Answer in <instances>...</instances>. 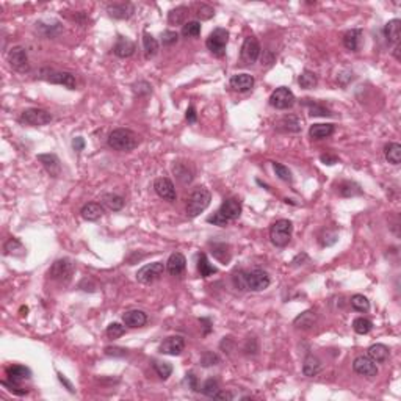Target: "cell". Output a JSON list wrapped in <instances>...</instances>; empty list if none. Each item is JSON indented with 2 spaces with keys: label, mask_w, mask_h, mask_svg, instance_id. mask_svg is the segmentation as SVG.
<instances>
[{
  "label": "cell",
  "mask_w": 401,
  "mask_h": 401,
  "mask_svg": "<svg viewBox=\"0 0 401 401\" xmlns=\"http://www.w3.org/2000/svg\"><path fill=\"white\" fill-rule=\"evenodd\" d=\"M140 137L130 129H115L109 135V146L119 152H130L140 144Z\"/></svg>",
  "instance_id": "1"
},
{
  "label": "cell",
  "mask_w": 401,
  "mask_h": 401,
  "mask_svg": "<svg viewBox=\"0 0 401 401\" xmlns=\"http://www.w3.org/2000/svg\"><path fill=\"white\" fill-rule=\"evenodd\" d=\"M210 201H212V195H210L207 188L204 186L196 188L186 201V217L196 218L198 215H201L210 205Z\"/></svg>",
  "instance_id": "2"
},
{
  "label": "cell",
  "mask_w": 401,
  "mask_h": 401,
  "mask_svg": "<svg viewBox=\"0 0 401 401\" xmlns=\"http://www.w3.org/2000/svg\"><path fill=\"white\" fill-rule=\"evenodd\" d=\"M38 78L49 82V83H54V85H63L69 90H75V85H77L74 74L66 72V71H57L52 68H43L38 74Z\"/></svg>",
  "instance_id": "3"
},
{
  "label": "cell",
  "mask_w": 401,
  "mask_h": 401,
  "mask_svg": "<svg viewBox=\"0 0 401 401\" xmlns=\"http://www.w3.org/2000/svg\"><path fill=\"white\" fill-rule=\"evenodd\" d=\"M293 224L288 220H279L270 229V240L276 248H285L290 243Z\"/></svg>",
  "instance_id": "4"
},
{
  "label": "cell",
  "mask_w": 401,
  "mask_h": 401,
  "mask_svg": "<svg viewBox=\"0 0 401 401\" xmlns=\"http://www.w3.org/2000/svg\"><path fill=\"white\" fill-rule=\"evenodd\" d=\"M243 276H245V288L251 290V291H262V290L268 288L271 284L270 274L260 268L243 271Z\"/></svg>",
  "instance_id": "5"
},
{
  "label": "cell",
  "mask_w": 401,
  "mask_h": 401,
  "mask_svg": "<svg viewBox=\"0 0 401 401\" xmlns=\"http://www.w3.org/2000/svg\"><path fill=\"white\" fill-rule=\"evenodd\" d=\"M227 41H229V32L226 29L220 27V29H215L212 33L208 35V38L205 41V46L210 52H212V55L221 58L226 55Z\"/></svg>",
  "instance_id": "6"
},
{
  "label": "cell",
  "mask_w": 401,
  "mask_h": 401,
  "mask_svg": "<svg viewBox=\"0 0 401 401\" xmlns=\"http://www.w3.org/2000/svg\"><path fill=\"white\" fill-rule=\"evenodd\" d=\"M52 121V115L43 109H27L20 113L19 122L24 125H32V127H39V125H46Z\"/></svg>",
  "instance_id": "7"
},
{
  "label": "cell",
  "mask_w": 401,
  "mask_h": 401,
  "mask_svg": "<svg viewBox=\"0 0 401 401\" xmlns=\"http://www.w3.org/2000/svg\"><path fill=\"white\" fill-rule=\"evenodd\" d=\"M72 273H74V263L69 259H58L54 262V265L49 270V278L57 282L66 284L71 281Z\"/></svg>",
  "instance_id": "8"
},
{
  "label": "cell",
  "mask_w": 401,
  "mask_h": 401,
  "mask_svg": "<svg viewBox=\"0 0 401 401\" xmlns=\"http://www.w3.org/2000/svg\"><path fill=\"white\" fill-rule=\"evenodd\" d=\"M260 44L256 36H248L245 38L243 41V46H242V52H240V61L242 65L245 66H251L254 65L257 61L259 55H260Z\"/></svg>",
  "instance_id": "9"
},
{
  "label": "cell",
  "mask_w": 401,
  "mask_h": 401,
  "mask_svg": "<svg viewBox=\"0 0 401 401\" xmlns=\"http://www.w3.org/2000/svg\"><path fill=\"white\" fill-rule=\"evenodd\" d=\"M8 63L10 66L20 74H25L30 71V63H29V57H27V50L22 46H14L10 49L8 52Z\"/></svg>",
  "instance_id": "10"
},
{
  "label": "cell",
  "mask_w": 401,
  "mask_h": 401,
  "mask_svg": "<svg viewBox=\"0 0 401 401\" xmlns=\"http://www.w3.org/2000/svg\"><path fill=\"white\" fill-rule=\"evenodd\" d=\"M295 94L291 93V90H288L287 87H279L276 88L271 96H270V105L274 107L276 110H287V109H291L295 105Z\"/></svg>",
  "instance_id": "11"
},
{
  "label": "cell",
  "mask_w": 401,
  "mask_h": 401,
  "mask_svg": "<svg viewBox=\"0 0 401 401\" xmlns=\"http://www.w3.org/2000/svg\"><path fill=\"white\" fill-rule=\"evenodd\" d=\"M165 268L166 266L163 265V262H154L149 265H144L143 268L137 271V281L141 284H152L163 276Z\"/></svg>",
  "instance_id": "12"
},
{
  "label": "cell",
  "mask_w": 401,
  "mask_h": 401,
  "mask_svg": "<svg viewBox=\"0 0 401 401\" xmlns=\"http://www.w3.org/2000/svg\"><path fill=\"white\" fill-rule=\"evenodd\" d=\"M353 370L365 378H375L378 375V367L376 362L371 361L368 356H357L353 362Z\"/></svg>",
  "instance_id": "13"
},
{
  "label": "cell",
  "mask_w": 401,
  "mask_h": 401,
  "mask_svg": "<svg viewBox=\"0 0 401 401\" xmlns=\"http://www.w3.org/2000/svg\"><path fill=\"white\" fill-rule=\"evenodd\" d=\"M185 348V339L180 335H171L165 339L160 346H158V351L162 354H168V356H179Z\"/></svg>",
  "instance_id": "14"
},
{
  "label": "cell",
  "mask_w": 401,
  "mask_h": 401,
  "mask_svg": "<svg viewBox=\"0 0 401 401\" xmlns=\"http://www.w3.org/2000/svg\"><path fill=\"white\" fill-rule=\"evenodd\" d=\"M173 173L177 177V180L183 185L192 183V180L195 179V168L190 162L185 160H177L173 165Z\"/></svg>",
  "instance_id": "15"
},
{
  "label": "cell",
  "mask_w": 401,
  "mask_h": 401,
  "mask_svg": "<svg viewBox=\"0 0 401 401\" xmlns=\"http://www.w3.org/2000/svg\"><path fill=\"white\" fill-rule=\"evenodd\" d=\"M154 190H155V193L165 199V201H176L177 199V193H176V188H174V183L170 180V179H166V177H158L155 179L154 182Z\"/></svg>",
  "instance_id": "16"
},
{
  "label": "cell",
  "mask_w": 401,
  "mask_h": 401,
  "mask_svg": "<svg viewBox=\"0 0 401 401\" xmlns=\"http://www.w3.org/2000/svg\"><path fill=\"white\" fill-rule=\"evenodd\" d=\"M107 13L113 19L124 20V19H129L133 16L135 7L130 2H112L107 5Z\"/></svg>",
  "instance_id": "17"
},
{
  "label": "cell",
  "mask_w": 401,
  "mask_h": 401,
  "mask_svg": "<svg viewBox=\"0 0 401 401\" xmlns=\"http://www.w3.org/2000/svg\"><path fill=\"white\" fill-rule=\"evenodd\" d=\"M218 212L227 220V221H235L242 215V202L237 198H229L226 199Z\"/></svg>",
  "instance_id": "18"
},
{
  "label": "cell",
  "mask_w": 401,
  "mask_h": 401,
  "mask_svg": "<svg viewBox=\"0 0 401 401\" xmlns=\"http://www.w3.org/2000/svg\"><path fill=\"white\" fill-rule=\"evenodd\" d=\"M229 85L234 91L246 93V91H249L252 87H254V77L249 75V74H235V75L230 77Z\"/></svg>",
  "instance_id": "19"
},
{
  "label": "cell",
  "mask_w": 401,
  "mask_h": 401,
  "mask_svg": "<svg viewBox=\"0 0 401 401\" xmlns=\"http://www.w3.org/2000/svg\"><path fill=\"white\" fill-rule=\"evenodd\" d=\"M135 49L137 47H135V43L132 39L125 38V36H118V41L113 47V52L119 58H129L135 54Z\"/></svg>",
  "instance_id": "20"
},
{
  "label": "cell",
  "mask_w": 401,
  "mask_h": 401,
  "mask_svg": "<svg viewBox=\"0 0 401 401\" xmlns=\"http://www.w3.org/2000/svg\"><path fill=\"white\" fill-rule=\"evenodd\" d=\"M122 322L125 326H129V328H143L147 323V315L138 309L127 310L122 315Z\"/></svg>",
  "instance_id": "21"
},
{
  "label": "cell",
  "mask_w": 401,
  "mask_h": 401,
  "mask_svg": "<svg viewBox=\"0 0 401 401\" xmlns=\"http://www.w3.org/2000/svg\"><path fill=\"white\" fill-rule=\"evenodd\" d=\"M185 266H186V259L182 252H174L166 262V271L170 273L171 276H179V274H182L185 271Z\"/></svg>",
  "instance_id": "22"
},
{
  "label": "cell",
  "mask_w": 401,
  "mask_h": 401,
  "mask_svg": "<svg viewBox=\"0 0 401 401\" xmlns=\"http://www.w3.org/2000/svg\"><path fill=\"white\" fill-rule=\"evenodd\" d=\"M38 160L43 163L44 170L52 176V177H58L61 173V165H60V158L55 154H39Z\"/></svg>",
  "instance_id": "23"
},
{
  "label": "cell",
  "mask_w": 401,
  "mask_h": 401,
  "mask_svg": "<svg viewBox=\"0 0 401 401\" xmlns=\"http://www.w3.org/2000/svg\"><path fill=\"white\" fill-rule=\"evenodd\" d=\"M7 376H8V381H11L14 384H20L24 379H29L32 376V371H30V368H27L24 365H10L7 368Z\"/></svg>",
  "instance_id": "24"
},
{
  "label": "cell",
  "mask_w": 401,
  "mask_h": 401,
  "mask_svg": "<svg viewBox=\"0 0 401 401\" xmlns=\"http://www.w3.org/2000/svg\"><path fill=\"white\" fill-rule=\"evenodd\" d=\"M384 35L389 41V44L398 46L399 36H401V20L399 19H392L384 27Z\"/></svg>",
  "instance_id": "25"
},
{
  "label": "cell",
  "mask_w": 401,
  "mask_h": 401,
  "mask_svg": "<svg viewBox=\"0 0 401 401\" xmlns=\"http://www.w3.org/2000/svg\"><path fill=\"white\" fill-rule=\"evenodd\" d=\"M361 39H362V30L361 29L348 30L343 35V46L351 52H357L359 47H361Z\"/></svg>",
  "instance_id": "26"
},
{
  "label": "cell",
  "mask_w": 401,
  "mask_h": 401,
  "mask_svg": "<svg viewBox=\"0 0 401 401\" xmlns=\"http://www.w3.org/2000/svg\"><path fill=\"white\" fill-rule=\"evenodd\" d=\"M103 213V208L99 202H88L80 208V215L87 221H97Z\"/></svg>",
  "instance_id": "27"
},
{
  "label": "cell",
  "mask_w": 401,
  "mask_h": 401,
  "mask_svg": "<svg viewBox=\"0 0 401 401\" xmlns=\"http://www.w3.org/2000/svg\"><path fill=\"white\" fill-rule=\"evenodd\" d=\"M335 127L334 124H313L309 129V135L313 140H325L329 138L334 133Z\"/></svg>",
  "instance_id": "28"
},
{
  "label": "cell",
  "mask_w": 401,
  "mask_h": 401,
  "mask_svg": "<svg viewBox=\"0 0 401 401\" xmlns=\"http://www.w3.org/2000/svg\"><path fill=\"white\" fill-rule=\"evenodd\" d=\"M389 354H390L389 348L383 343H376L368 348V357L376 364H386L389 359Z\"/></svg>",
  "instance_id": "29"
},
{
  "label": "cell",
  "mask_w": 401,
  "mask_h": 401,
  "mask_svg": "<svg viewBox=\"0 0 401 401\" xmlns=\"http://www.w3.org/2000/svg\"><path fill=\"white\" fill-rule=\"evenodd\" d=\"M323 365H322V361L316 356L313 354H309L306 359H304V364H303V373L304 376H316L320 371H322Z\"/></svg>",
  "instance_id": "30"
},
{
  "label": "cell",
  "mask_w": 401,
  "mask_h": 401,
  "mask_svg": "<svg viewBox=\"0 0 401 401\" xmlns=\"http://www.w3.org/2000/svg\"><path fill=\"white\" fill-rule=\"evenodd\" d=\"M143 47H144L146 58H152V57H155L158 54L160 44H158V41L151 33L144 32L143 33Z\"/></svg>",
  "instance_id": "31"
},
{
  "label": "cell",
  "mask_w": 401,
  "mask_h": 401,
  "mask_svg": "<svg viewBox=\"0 0 401 401\" xmlns=\"http://www.w3.org/2000/svg\"><path fill=\"white\" fill-rule=\"evenodd\" d=\"M278 129L284 132H300L301 130V121L297 116H284L278 122Z\"/></svg>",
  "instance_id": "32"
},
{
  "label": "cell",
  "mask_w": 401,
  "mask_h": 401,
  "mask_svg": "<svg viewBox=\"0 0 401 401\" xmlns=\"http://www.w3.org/2000/svg\"><path fill=\"white\" fill-rule=\"evenodd\" d=\"M315 322H316V315H315V312H312V310H306V312H303L301 315H298L297 318H295L293 325L297 326L298 329H310V328L315 325Z\"/></svg>",
  "instance_id": "33"
},
{
  "label": "cell",
  "mask_w": 401,
  "mask_h": 401,
  "mask_svg": "<svg viewBox=\"0 0 401 401\" xmlns=\"http://www.w3.org/2000/svg\"><path fill=\"white\" fill-rule=\"evenodd\" d=\"M102 204L105 207H109L110 210H113V212H119V210L124 207L125 201L122 196L119 195H115V193H105L102 195Z\"/></svg>",
  "instance_id": "34"
},
{
  "label": "cell",
  "mask_w": 401,
  "mask_h": 401,
  "mask_svg": "<svg viewBox=\"0 0 401 401\" xmlns=\"http://www.w3.org/2000/svg\"><path fill=\"white\" fill-rule=\"evenodd\" d=\"M218 270L208 262L207 256L204 254V252H201V254L198 256V273H199V276L201 278H208V276H212V274H215Z\"/></svg>",
  "instance_id": "35"
},
{
  "label": "cell",
  "mask_w": 401,
  "mask_h": 401,
  "mask_svg": "<svg viewBox=\"0 0 401 401\" xmlns=\"http://www.w3.org/2000/svg\"><path fill=\"white\" fill-rule=\"evenodd\" d=\"M386 160L392 165H399L401 162V146L398 143H389L384 146Z\"/></svg>",
  "instance_id": "36"
},
{
  "label": "cell",
  "mask_w": 401,
  "mask_h": 401,
  "mask_svg": "<svg viewBox=\"0 0 401 401\" xmlns=\"http://www.w3.org/2000/svg\"><path fill=\"white\" fill-rule=\"evenodd\" d=\"M339 193L340 196L343 198H353V196H361L362 195V190L357 183L354 182H350V180H345L339 185Z\"/></svg>",
  "instance_id": "37"
},
{
  "label": "cell",
  "mask_w": 401,
  "mask_h": 401,
  "mask_svg": "<svg viewBox=\"0 0 401 401\" xmlns=\"http://www.w3.org/2000/svg\"><path fill=\"white\" fill-rule=\"evenodd\" d=\"M186 14H188L186 7H176L168 13V22H170L171 25H180L185 22Z\"/></svg>",
  "instance_id": "38"
},
{
  "label": "cell",
  "mask_w": 401,
  "mask_h": 401,
  "mask_svg": "<svg viewBox=\"0 0 401 401\" xmlns=\"http://www.w3.org/2000/svg\"><path fill=\"white\" fill-rule=\"evenodd\" d=\"M201 35V22L198 20H188L182 27V36L183 38H196Z\"/></svg>",
  "instance_id": "39"
},
{
  "label": "cell",
  "mask_w": 401,
  "mask_h": 401,
  "mask_svg": "<svg viewBox=\"0 0 401 401\" xmlns=\"http://www.w3.org/2000/svg\"><path fill=\"white\" fill-rule=\"evenodd\" d=\"M298 83H300V87H301V88H304V90H310V88H313V87L316 85V83H318V78H316V75H315L312 71L306 69V71H303V74L300 75Z\"/></svg>",
  "instance_id": "40"
},
{
  "label": "cell",
  "mask_w": 401,
  "mask_h": 401,
  "mask_svg": "<svg viewBox=\"0 0 401 401\" xmlns=\"http://www.w3.org/2000/svg\"><path fill=\"white\" fill-rule=\"evenodd\" d=\"M353 329H354L357 334L365 335V334H368V332L373 329V323H371L368 318H364V316H359V318H356V320L353 322Z\"/></svg>",
  "instance_id": "41"
},
{
  "label": "cell",
  "mask_w": 401,
  "mask_h": 401,
  "mask_svg": "<svg viewBox=\"0 0 401 401\" xmlns=\"http://www.w3.org/2000/svg\"><path fill=\"white\" fill-rule=\"evenodd\" d=\"M212 252L218 260H221L224 263L230 260V251H229V246L226 243H215L212 246Z\"/></svg>",
  "instance_id": "42"
},
{
  "label": "cell",
  "mask_w": 401,
  "mask_h": 401,
  "mask_svg": "<svg viewBox=\"0 0 401 401\" xmlns=\"http://www.w3.org/2000/svg\"><path fill=\"white\" fill-rule=\"evenodd\" d=\"M351 307L357 312H368L370 301L364 297V295H354V297H351Z\"/></svg>",
  "instance_id": "43"
},
{
  "label": "cell",
  "mask_w": 401,
  "mask_h": 401,
  "mask_svg": "<svg viewBox=\"0 0 401 401\" xmlns=\"http://www.w3.org/2000/svg\"><path fill=\"white\" fill-rule=\"evenodd\" d=\"M273 170H274V173H276V176H278L281 180H284V182H288V183H291V182H293L291 171L288 170V168H287L285 165H282V163H276V162H274V163H273Z\"/></svg>",
  "instance_id": "44"
},
{
  "label": "cell",
  "mask_w": 401,
  "mask_h": 401,
  "mask_svg": "<svg viewBox=\"0 0 401 401\" xmlns=\"http://www.w3.org/2000/svg\"><path fill=\"white\" fill-rule=\"evenodd\" d=\"M154 370H155V373L163 379H168L171 376V373H173V365L170 364V362H162V361H155L154 362Z\"/></svg>",
  "instance_id": "45"
},
{
  "label": "cell",
  "mask_w": 401,
  "mask_h": 401,
  "mask_svg": "<svg viewBox=\"0 0 401 401\" xmlns=\"http://www.w3.org/2000/svg\"><path fill=\"white\" fill-rule=\"evenodd\" d=\"M307 107H309L310 116H331L332 115L325 105H322L318 102H307Z\"/></svg>",
  "instance_id": "46"
},
{
  "label": "cell",
  "mask_w": 401,
  "mask_h": 401,
  "mask_svg": "<svg viewBox=\"0 0 401 401\" xmlns=\"http://www.w3.org/2000/svg\"><path fill=\"white\" fill-rule=\"evenodd\" d=\"M202 393L205 395V396H210V398H213L215 396V393L220 390V384H218V381L217 379H207V381L204 383V386H202Z\"/></svg>",
  "instance_id": "47"
},
{
  "label": "cell",
  "mask_w": 401,
  "mask_h": 401,
  "mask_svg": "<svg viewBox=\"0 0 401 401\" xmlns=\"http://www.w3.org/2000/svg\"><path fill=\"white\" fill-rule=\"evenodd\" d=\"M4 249H5V256H10V254H17L16 251H20V252H22V254H24V246L20 245V242H19L17 238H10V240L5 243Z\"/></svg>",
  "instance_id": "48"
},
{
  "label": "cell",
  "mask_w": 401,
  "mask_h": 401,
  "mask_svg": "<svg viewBox=\"0 0 401 401\" xmlns=\"http://www.w3.org/2000/svg\"><path fill=\"white\" fill-rule=\"evenodd\" d=\"M196 14H198L199 19L207 20V19H210L215 14V10L210 5H207V4H198L196 5Z\"/></svg>",
  "instance_id": "49"
},
{
  "label": "cell",
  "mask_w": 401,
  "mask_h": 401,
  "mask_svg": "<svg viewBox=\"0 0 401 401\" xmlns=\"http://www.w3.org/2000/svg\"><path fill=\"white\" fill-rule=\"evenodd\" d=\"M125 334V326H122L121 323H112L109 328H107V335L109 339H119L121 335Z\"/></svg>",
  "instance_id": "50"
},
{
  "label": "cell",
  "mask_w": 401,
  "mask_h": 401,
  "mask_svg": "<svg viewBox=\"0 0 401 401\" xmlns=\"http://www.w3.org/2000/svg\"><path fill=\"white\" fill-rule=\"evenodd\" d=\"M201 364H202V367L217 365V364H220V357H218L215 353H212V351H207V353H204V356L201 357Z\"/></svg>",
  "instance_id": "51"
},
{
  "label": "cell",
  "mask_w": 401,
  "mask_h": 401,
  "mask_svg": "<svg viewBox=\"0 0 401 401\" xmlns=\"http://www.w3.org/2000/svg\"><path fill=\"white\" fill-rule=\"evenodd\" d=\"M177 39H179L177 32L166 30V32L162 33V43H163V46H173V44L177 43Z\"/></svg>",
  "instance_id": "52"
},
{
  "label": "cell",
  "mask_w": 401,
  "mask_h": 401,
  "mask_svg": "<svg viewBox=\"0 0 401 401\" xmlns=\"http://www.w3.org/2000/svg\"><path fill=\"white\" fill-rule=\"evenodd\" d=\"M133 91L138 96H144V94H149L152 90H151V85L147 82H138L133 85Z\"/></svg>",
  "instance_id": "53"
},
{
  "label": "cell",
  "mask_w": 401,
  "mask_h": 401,
  "mask_svg": "<svg viewBox=\"0 0 401 401\" xmlns=\"http://www.w3.org/2000/svg\"><path fill=\"white\" fill-rule=\"evenodd\" d=\"M207 223H210V224H213V226H220V227H224V226H227V220L220 213V212H217L213 217H208L207 218Z\"/></svg>",
  "instance_id": "54"
},
{
  "label": "cell",
  "mask_w": 401,
  "mask_h": 401,
  "mask_svg": "<svg viewBox=\"0 0 401 401\" xmlns=\"http://www.w3.org/2000/svg\"><path fill=\"white\" fill-rule=\"evenodd\" d=\"M105 354L107 356H115V357H122L127 354V350H124V348H113V346H109V348H105Z\"/></svg>",
  "instance_id": "55"
},
{
  "label": "cell",
  "mask_w": 401,
  "mask_h": 401,
  "mask_svg": "<svg viewBox=\"0 0 401 401\" xmlns=\"http://www.w3.org/2000/svg\"><path fill=\"white\" fill-rule=\"evenodd\" d=\"M185 118H186V121H188V122H192V124H195V122H196L198 116H196V109L193 107V105H190V107L186 109Z\"/></svg>",
  "instance_id": "56"
},
{
  "label": "cell",
  "mask_w": 401,
  "mask_h": 401,
  "mask_svg": "<svg viewBox=\"0 0 401 401\" xmlns=\"http://www.w3.org/2000/svg\"><path fill=\"white\" fill-rule=\"evenodd\" d=\"M72 147H74V151H77V152L83 151V149H85V140H83L82 137L74 138L72 140Z\"/></svg>",
  "instance_id": "57"
},
{
  "label": "cell",
  "mask_w": 401,
  "mask_h": 401,
  "mask_svg": "<svg viewBox=\"0 0 401 401\" xmlns=\"http://www.w3.org/2000/svg\"><path fill=\"white\" fill-rule=\"evenodd\" d=\"M186 383H188V386H190V389H192V390H199L198 389V379H196L195 373H188L186 375Z\"/></svg>",
  "instance_id": "58"
},
{
  "label": "cell",
  "mask_w": 401,
  "mask_h": 401,
  "mask_svg": "<svg viewBox=\"0 0 401 401\" xmlns=\"http://www.w3.org/2000/svg\"><path fill=\"white\" fill-rule=\"evenodd\" d=\"M213 398L215 399H227V401H230V399H234V395H232L230 392H226V390H218Z\"/></svg>",
  "instance_id": "59"
},
{
  "label": "cell",
  "mask_w": 401,
  "mask_h": 401,
  "mask_svg": "<svg viewBox=\"0 0 401 401\" xmlns=\"http://www.w3.org/2000/svg\"><path fill=\"white\" fill-rule=\"evenodd\" d=\"M320 160H322L325 165H329V166H331V165H335L337 162H339V158H337L335 155H329V154H326V155H322V157H320Z\"/></svg>",
  "instance_id": "60"
},
{
  "label": "cell",
  "mask_w": 401,
  "mask_h": 401,
  "mask_svg": "<svg viewBox=\"0 0 401 401\" xmlns=\"http://www.w3.org/2000/svg\"><path fill=\"white\" fill-rule=\"evenodd\" d=\"M58 379H60V383H61V384H65V386H66V389H68L71 393H74V392H75V390H74V386H72V384L68 381L66 376H63L61 373H58Z\"/></svg>",
  "instance_id": "61"
},
{
  "label": "cell",
  "mask_w": 401,
  "mask_h": 401,
  "mask_svg": "<svg viewBox=\"0 0 401 401\" xmlns=\"http://www.w3.org/2000/svg\"><path fill=\"white\" fill-rule=\"evenodd\" d=\"M199 323H201V325H204L202 328H204V334H205V335H207L210 331H212V322H210L208 318H201V320H199Z\"/></svg>",
  "instance_id": "62"
}]
</instances>
